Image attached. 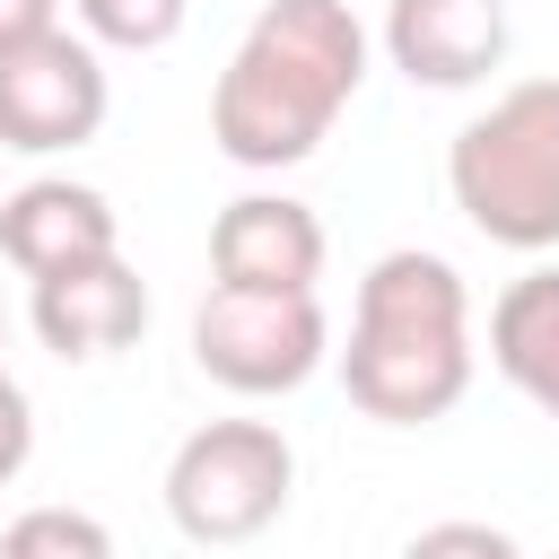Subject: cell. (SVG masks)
Instances as JSON below:
<instances>
[{"mask_svg":"<svg viewBox=\"0 0 559 559\" xmlns=\"http://www.w3.org/2000/svg\"><path fill=\"white\" fill-rule=\"evenodd\" d=\"M26 454H35V411H26V393H17L9 367H0V489L26 472Z\"/></svg>","mask_w":559,"mask_h":559,"instance_id":"obj_15","label":"cell"},{"mask_svg":"<svg viewBox=\"0 0 559 559\" xmlns=\"http://www.w3.org/2000/svg\"><path fill=\"white\" fill-rule=\"evenodd\" d=\"M105 61L87 35H26V44H0V148L17 157H52V148H79L105 131Z\"/></svg>","mask_w":559,"mask_h":559,"instance_id":"obj_6","label":"cell"},{"mask_svg":"<svg viewBox=\"0 0 559 559\" xmlns=\"http://www.w3.org/2000/svg\"><path fill=\"white\" fill-rule=\"evenodd\" d=\"M87 44H122V52H157L183 35V9L192 0H70Z\"/></svg>","mask_w":559,"mask_h":559,"instance_id":"obj_13","label":"cell"},{"mask_svg":"<svg viewBox=\"0 0 559 559\" xmlns=\"http://www.w3.org/2000/svg\"><path fill=\"white\" fill-rule=\"evenodd\" d=\"M218 288H314L323 280V218L288 192H245L210 227Z\"/></svg>","mask_w":559,"mask_h":559,"instance_id":"obj_8","label":"cell"},{"mask_svg":"<svg viewBox=\"0 0 559 559\" xmlns=\"http://www.w3.org/2000/svg\"><path fill=\"white\" fill-rule=\"evenodd\" d=\"M489 358L533 411L559 419V271L507 280V297L489 306Z\"/></svg>","mask_w":559,"mask_h":559,"instance_id":"obj_11","label":"cell"},{"mask_svg":"<svg viewBox=\"0 0 559 559\" xmlns=\"http://www.w3.org/2000/svg\"><path fill=\"white\" fill-rule=\"evenodd\" d=\"M384 52L411 87H480L507 61V0H393Z\"/></svg>","mask_w":559,"mask_h":559,"instance_id":"obj_7","label":"cell"},{"mask_svg":"<svg viewBox=\"0 0 559 559\" xmlns=\"http://www.w3.org/2000/svg\"><path fill=\"white\" fill-rule=\"evenodd\" d=\"M0 559H122V550L87 507H26L0 533Z\"/></svg>","mask_w":559,"mask_h":559,"instance_id":"obj_12","label":"cell"},{"mask_svg":"<svg viewBox=\"0 0 559 559\" xmlns=\"http://www.w3.org/2000/svg\"><path fill=\"white\" fill-rule=\"evenodd\" d=\"M0 349H9V314H0Z\"/></svg>","mask_w":559,"mask_h":559,"instance_id":"obj_17","label":"cell"},{"mask_svg":"<svg viewBox=\"0 0 559 559\" xmlns=\"http://www.w3.org/2000/svg\"><path fill=\"white\" fill-rule=\"evenodd\" d=\"M445 183L489 245H559V79H515L489 114H472L445 148Z\"/></svg>","mask_w":559,"mask_h":559,"instance_id":"obj_3","label":"cell"},{"mask_svg":"<svg viewBox=\"0 0 559 559\" xmlns=\"http://www.w3.org/2000/svg\"><path fill=\"white\" fill-rule=\"evenodd\" d=\"M341 384L384 428H428L472 393V288L445 253H376L358 280Z\"/></svg>","mask_w":559,"mask_h":559,"instance_id":"obj_2","label":"cell"},{"mask_svg":"<svg viewBox=\"0 0 559 559\" xmlns=\"http://www.w3.org/2000/svg\"><path fill=\"white\" fill-rule=\"evenodd\" d=\"M550 559H559V550H550Z\"/></svg>","mask_w":559,"mask_h":559,"instance_id":"obj_18","label":"cell"},{"mask_svg":"<svg viewBox=\"0 0 559 559\" xmlns=\"http://www.w3.org/2000/svg\"><path fill=\"white\" fill-rule=\"evenodd\" d=\"M288 489H297V454L271 419H210L175 445L166 463V515L183 542H253L288 515Z\"/></svg>","mask_w":559,"mask_h":559,"instance_id":"obj_4","label":"cell"},{"mask_svg":"<svg viewBox=\"0 0 559 559\" xmlns=\"http://www.w3.org/2000/svg\"><path fill=\"white\" fill-rule=\"evenodd\" d=\"M35 332H44L52 358H114L148 332V288L122 253L70 262V271L35 280Z\"/></svg>","mask_w":559,"mask_h":559,"instance_id":"obj_9","label":"cell"},{"mask_svg":"<svg viewBox=\"0 0 559 559\" xmlns=\"http://www.w3.org/2000/svg\"><path fill=\"white\" fill-rule=\"evenodd\" d=\"M358 79H367V26L349 17V0H262V17L245 26V44L210 87V140L253 175L297 166L323 148Z\"/></svg>","mask_w":559,"mask_h":559,"instance_id":"obj_1","label":"cell"},{"mask_svg":"<svg viewBox=\"0 0 559 559\" xmlns=\"http://www.w3.org/2000/svg\"><path fill=\"white\" fill-rule=\"evenodd\" d=\"M0 253L26 271V280H52L70 262H96V253H122V227H114V201L96 183H70V175H35L0 201Z\"/></svg>","mask_w":559,"mask_h":559,"instance_id":"obj_10","label":"cell"},{"mask_svg":"<svg viewBox=\"0 0 559 559\" xmlns=\"http://www.w3.org/2000/svg\"><path fill=\"white\" fill-rule=\"evenodd\" d=\"M402 559H524V550H515L498 524H463V515H454V524L411 533V542H402Z\"/></svg>","mask_w":559,"mask_h":559,"instance_id":"obj_14","label":"cell"},{"mask_svg":"<svg viewBox=\"0 0 559 559\" xmlns=\"http://www.w3.org/2000/svg\"><path fill=\"white\" fill-rule=\"evenodd\" d=\"M61 17V0H0V44H26Z\"/></svg>","mask_w":559,"mask_h":559,"instance_id":"obj_16","label":"cell"},{"mask_svg":"<svg viewBox=\"0 0 559 559\" xmlns=\"http://www.w3.org/2000/svg\"><path fill=\"white\" fill-rule=\"evenodd\" d=\"M192 367L227 393H297L323 367V306L314 288H218L192 314Z\"/></svg>","mask_w":559,"mask_h":559,"instance_id":"obj_5","label":"cell"}]
</instances>
